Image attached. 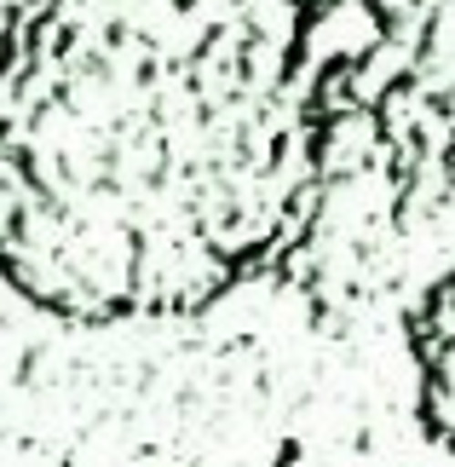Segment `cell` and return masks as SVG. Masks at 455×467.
<instances>
[{
	"label": "cell",
	"mask_w": 455,
	"mask_h": 467,
	"mask_svg": "<svg viewBox=\"0 0 455 467\" xmlns=\"http://www.w3.org/2000/svg\"><path fill=\"white\" fill-rule=\"evenodd\" d=\"M317 0H17L0 283L69 323L191 317L305 237Z\"/></svg>",
	"instance_id": "obj_1"
},
{
	"label": "cell",
	"mask_w": 455,
	"mask_h": 467,
	"mask_svg": "<svg viewBox=\"0 0 455 467\" xmlns=\"http://www.w3.org/2000/svg\"><path fill=\"white\" fill-rule=\"evenodd\" d=\"M409 352H415V369H421V416L432 427V439L455 456V265L415 306Z\"/></svg>",
	"instance_id": "obj_2"
}]
</instances>
